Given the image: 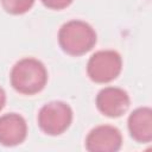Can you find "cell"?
I'll use <instances>...</instances> for the list:
<instances>
[{
  "mask_svg": "<svg viewBox=\"0 0 152 152\" xmlns=\"http://www.w3.org/2000/svg\"><path fill=\"white\" fill-rule=\"evenodd\" d=\"M10 80L12 87L18 93L33 95L44 89L48 82V71L40 61L27 57L13 65Z\"/></svg>",
  "mask_w": 152,
  "mask_h": 152,
  "instance_id": "1",
  "label": "cell"
},
{
  "mask_svg": "<svg viewBox=\"0 0 152 152\" xmlns=\"http://www.w3.org/2000/svg\"><path fill=\"white\" fill-rule=\"evenodd\" d=\"M58 43L62 50L68 55L81 56L94 48L96 32L83 20H70L61 26Z\"/></svg>",
  "mask_w": 152,
  "mask_h": 152,
  "instance_id": "2",
  "label": "cell"
},
{
  "mask_svg": "<svg viewBox=\"0 0 152 152\" xmlns=\"http://www.w3.org/2000/svg\"><path fill=\"white\" fill-rule=\"evenodd\" d=\"M37 120L45 134L59 135L71 125L72 109L63 101H51L40 108Z\"/></svg>",
  "mask_w": 152,
  "mask_h": 152,
  "instance_id": "3",
  "label": "cell"
},
{
  "mask_svg": "<svg viewBox=\"0 0 152 152\" xmlns=\"http://www.w3.org/2000/svg\"><path fill=\"white\" fill-rule=\"evenodd\" d=\"M121 69V56L114 50H100L95 52L87 64V74L96 83H108L115 80L120 75Z\"/></svg>",
  "mask_w": 152,
  "mask_h": 152,
  "instance_id": "4",
  "label": "cell"
},
{
  "mask_svg": "<svg viewBox=\"0 0 152 152\" xmlns=\"http://www.w3.org/2000/svg\"><path fill=\"white\" fill-rule=\"evenodd\" d=\"M122 145L121 132L110 125L93 128L86 138V148L90 152H115Z\"/></svg>",
  "mask_w": 152,
  "mask_h": 152,
  "instance_id": "5",
  "label": "cell"
},
{
  "mask_svg": "<svg viewBox=\"0 0 152 152\" xmlns=\"http://www.w3.org/2000/svg\"><path fill=\"white\" fill-rule=\"evenodd\" d=\"M131 100L126 90L118 87H106L96 96L97 109L108 118H119L129 107Z\"/></svg>",
  "mask_w": 152,
  "mask_h": 152,
  "instance_id": "6",
  "label": "cell"
},
{
  "mask_svg": "<svg viewBox=\"0 0 152 152\" xmlns=\"http://www.w3.org/2000/svg\"><path fill=\"white\" fill-rule=\"evenodd\" d=\"M27 135V124L17 113H7L0 116V144L4 146H17Z\"/></svg>",
  "mask_w": 152,
  "mask_h": 152,
  "instance_id": "7",
  "label": "cell"
},
{
  "mask_svg": "<svg viewBox=\"0 0 152 152\" xmlns=\"http://www.w3.org/2000/svg\"><path fill=\"white\" fill-rule=\"evenodd\" d=\"M131 137L141 144L152 140V110L150 107H139L134 109L127 120Z\"/></svg>",
  "mask_w": 152,
  "mask_h": 152,
  "instance_id": "8",
  "label": "cell"
},
{
  "mask_svg": "<svg viewBox=\"0 0 152 152\" xmlns=\"http://www.w3.org/2000/svg\"><path fill=\"white\" fill-rule=\"evenodd\" d=\"M2 7L11 14H24L34 4V0H1Z\"/></svg>",
  "mask_w": 152,
  "mask_h": 152,
  "instance_id": "9",
  "label": "cell"
},
{
  "mask_svg": "<svg viewBox=\"0 0 152 152\" xmlns=\"http://www.w3.org/2000/svg\"><path fill=\"white\" fill-rule=\"evenodd\" d=\"M72 1L74 0H42L44 6H46L48 8H51V10H57V11L68 7Z\"/></svg>",
  "mask_w": 152,
  "mask_h": 152,
  "instance_id": "10",
  "label": "cell"
},
{
  "mask_svg": "<svg viewBox=\"0 0 152 152\" xmlns=\"http://www.w3.org/2000/svg\"><path fill=\"white\" fill-rule=\"evenodd\" d=\"M5 103H6V94L5 90L0 87V110L5 107Z\"/></svg>",
  "mask_w": 152,
  "mask_h": 152,
  "instance_id": "11",
  "label": "cell"
}]
</instances>
